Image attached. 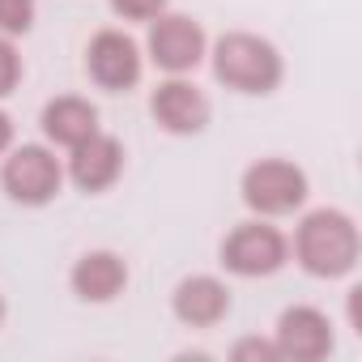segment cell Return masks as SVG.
Returning a JSON list of instances; mask_svg holds the SVG:
<instances>
[{
  "mask_svg": "<svg viewBox=\"0 0 362 362\" xmlns=\"http://www.w3.org/2000/svg\"><path fill=\"white\" fill-rule=\"evenodd\" d=\"M294 256L311 277H324V281L354 273L362 256L358 222L341 209H311L294 230Z\"/></svg>",
  "mask_w": 362,
  "mask_h": 362,
  "instance_id": "1",
  "label": "cell"
},
{
  "mask_svg": "<svg viewBox=\"0 0 362 362\" xmlns=\"http://www.w3.org/2000/svg\"><path fill=\"white\" fill-rule=\"evenodd\" d=\"M214 77L235 94H273L286 77V64L269 39L230 30L214 43Z\"/></svg>",
  "mask_w": 362,
  "mask_h": 362,
  "instance_id": "2",
  "label": "cell"
},
{
  "mask_svg": "<svg viewBox=\"0 0 362 362\" xmlns=\"http://www.w3.org/2000/svg\"><path fill=\"white\" fill-rule=\"evenodd\" d=\"M243 205L260 218H286L307 201V170L286 158H260L243 170Z\"/></svg>",
  "mask_w": 362,
  "mask_h": 362,
  "instance_id": "3",
  "label": "cell"
},
{
  "mask_svg": "<svg viewBox=\"0 0 362 362\" xmlns=\"http://www.w3.org/2000/svg\"><path fill=\"white\" fill-rule=\"evenodd\" d=\"M0 188L9 192V201L26 209L52 205L64 188V166L47 145H18L0 162Z\"/></svg>",
  "mask_w": 362,
  "mask_h": 362,
  "instance_id": "4",
  "label": "cell"
},
{
  "mask_svg": "<svg viewBox=\"0 0 362 362\" xmlns=\"http://www.w3.org/2000/svg\"><path fill=\"white\" fill-rule=\"evenodd\" d=\"M290 260V239L260 222H239L226 239H222V269L235 277H273L281 264Z\"/></svg>",
  "mask_w": 362,
  "mask_h": 362,
  "instance_id": "5",
  "label": "cell"
},
{
  "mask_svg": "<svg viewBox=\"0 0 362 362\" xmlns=\"http://www.w3.org/2000/svg\"><path fill=\"white\" fill-rule=\"evenodd\" d=\"M145 52L149 60L170 73V77H188L197 73V64L205 60L209 52V35L197 18H184V13H158L149 22V39H145Z\"/></svg>",
  "mask_w": 362,
  "mask_h": 362,
  "instance_id": "6",
  "label": "cell"
},
{
  "mask_svg": "<svg viewBox=\"0 0 362 362\" xmlns=\"http://www.w3.org/2000/svg\"><path fill=\"white\" fill-rule=\"evenodd\" d=\"M86 73L98 90L107 94H128L141 73H145V56H141V43L124 30H98L86 47Z\"/></svg>",
  "mask_w": 362,
  "mask_h": 362,
  "instance_id": "7",
  "label": "cell"
},
{
  "mask_svg": "<svg viewBox=\"0 0 362 362\" xmlns=\"http://www.w3.org/2000/svg\"><path fill=\"white\" fill-rule=\"evenodd\" d=\"M149 115L158 119L162 132L170 136H197L209 128L214 119V103L201 86H192L188 77H170L149 94Z\"/></svg>",
  "mask_w": 362,
  "mask_h": 362,
  "instance_id": "8",
  "label": "cell"
},
{
  "mask_svg": "<svg viewBox=\"0 0 362 362\" xmlns=\"http://www.w3.org/2000/svg\"><path fill=\"white\" fill-rule=\"evenodd\" d=\"M281 358L294 362H320L332 354L337 337H332V320L320 307H286L277 320V337H273Z\"/></svg>",
  "mask_w": 362,
  "mask_h": 362,
  "instance_id": "9",
  "label": "cell"
},
{
  "mask_svg": "<svg viewBox=\"0 0 362 362\" xmlns=\"http://www.w3.org/2000/svg\"><path fill=\"white\" fill-rule=\"evenodd\" d=\"M64 175L73 179V188L98 197V192H107L115 179L124 175V145L115 136H107V132H94L81 145H73Z\"/></svg>",
  "mask_w": 362,
  "mask_h": 362,
  "instance_id": "10",
  "label": "cell"
},
{
  "mask_svg": "<svg viewBox=\"0 0 362 362\" xmlns=\"http://www.w3.org/2000/svg\"><path fill=\"white\" fill-rule=\"evenodd\" d=\"M170 311L188 328H218L230 315V290H226V281H218L209 273L184 277L170 294Z\"/></svg>",
  "mask_w": 362,
  "mask_h": 362,
  "instance_id": "11",
  "label": "cell"
},
{
  "mask_svg": "<svg viewBox=\"0 0 362 362\" xmlns=\"http://www.w3.org/2000/svg\"><path fill=\"white\" fill-rule=\"evenodd\" d=\"M69 281H73V294L81 303H111L128 286V264L119 252H86L73 264Z\"/></svg>",
  "mask_w": 362,
  "mask_h": 362,
  "instance_id": "12",
  "label": "cell"
},
{
  "mask_svg": "<svg viewBox=\"0 0 362 362\" xmlns=\"http://www.w3.org/2000/svg\"><path fill=\"white\" fill-rule=\"evenodd\" d=\"M39 128H43V136H47L52 145L73 149V145H81L86 136H94V132H98V107H94L90 98L60 94V98H52V103L43 107Z\"/></svg>",
  "mask_w": 362,
  "mask_h": 362,
  "instance_id": "13",
  "label": "cell"
},
{
  "mask_svg": "<svg viewBox=\"0 0 362 362\" xmlns=\"http://www.w3.org/2000/svg\"><path fill=\"white\" fill-rule=\"evenodd\" d=\"M35 13H39V0H0V35H9V39L30 35Z\"/></svg>",
  "mask_w": 362,
  "mask_h": 362,
  "instance_id": "14",
  "label": "cell"
},
{
  "mask_svg": "<svg viewBox=\"0 0 362 362\" xmlns=\"http://www.w3.org/2000/svg\"><path fill=\"white\" fill-rule=\"evenodd\" d=\"M22 86V56L9 35H0V98H9Z\"/></svg>",
  "mask_w": 362,
  "mask_h": 362,
  "instance_id": "15",
  "label": "cell"
},
{
  "mask_svg": "<svg viewBox=\"0 0 362 362\" xmlns=\"http://www.w3.org/2000/svg\"><path fill=\"white\" fill-rule=\"evenodd\" d=\"M111 13L124 22H153L158 13H166V0H111Z\"/></svg>",
  "mask_w": 362,
  "mask_h": 362,
  "instance_id": "16",
  "label": "cell"
},
{
  "mask_svg": "<svg viewBox=\"0 0 362 362\" xmlns=\"http://www.w3.org/2000/svg\"><path fill=\"white\" fill-rule=\"evenodd\" d=\"M230 358H235V362H277L281 354H277V345H273V341H260V337H243V341H235Z\"/></svg>",
  "mask_w": 362,
  "mask_h": 362,
  "instance_id": "17",
  "label": "cell"
},
{
  "mask_svg": "<svg viewBox=\"0 0 362 362\" xmlns=\"http://www.w3.org/2000/svg\"><path fill=\"white\" fill-rule=\"evenodd\" d=\"M9 149H13V119H9V111H0V158Z\"/></svg>",
  "mask_w": 362,
  "mask_h": 362,
  "instance_id": "18",
  "label": "cell"
},
{
  "mask_svg": "<svg viewBox=\"0 0 362 362\" xmlns=\"http://www.w3.org/2000/svg\"><path fill=\"white\" fill-rule=\"evenodd\" d=\"M0 324H5V298H0Z\"/></svg>",
  "mask_w": 362,
  "mask_h": 362,
  "instance_id": "19",
  "label": "cell"
}]
</instances>
